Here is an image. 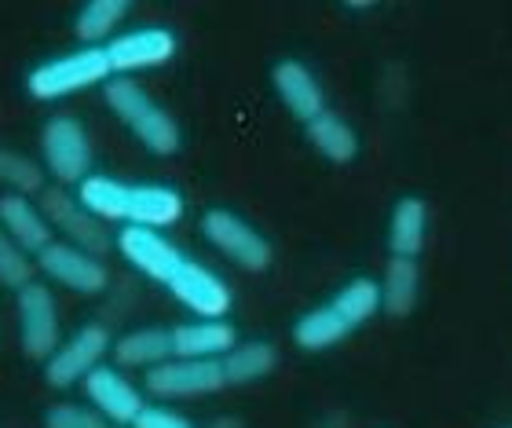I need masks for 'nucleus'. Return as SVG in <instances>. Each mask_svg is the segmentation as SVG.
I'll return each instance as SVG.
<instances>
[{
  "instance_id": "nucleus-1",
  "label": "nucleus",
  "mask_w": 512,
  "mask_h": 428,
  "mask_svg": "<svg viewBox=\"0 0 512 428\" xmlns=\"http://www.w3.org/2000/svg\"><path fill=\"white\" fill-rule=\"evenodd\" d=\"M114 249L121 253V260H125L128 268H136L143 279L158 282L191 315H198V319H227V311L235 304L231 286L213 268H205L194 257H187L161 231H150V227H121L118 238H114Z\"/></svg>"
},
{
  "instance_id": "nucleus-2",
  "label": "nucleus",
  "mask_w": 512,
  "mask_h": 428,
  "mask_svg": "<svg viewBox=\"0 0 512 428\" xmlns=\"http://www.w3.org/2000/svg\"><path fill=\"white\" fill-rule=\"evenodd\" d=\"M77 198L103 224L165 231V227L183 220V194L176 187H169V183H132V180H118V176L92 172L77 187Z\"/></svg>"
},
{
  "instance_id": "nucleus-3",
  "label": "nucleus",
  "mask_w": 512,
  "mask_h": 428,
  "mask_svg": "<svg viewBox=\"0 0 512 428\" xmlns=\"http://www.w3.org/2000/svg\"><path fill=\"white\" fill-rule=\"evenodd\" d=\"M381 315V289L377 279L355 275L344 282L330 300L315 304L293 322V344L300 352H330L337 344H344L355 330H363L366 322H374Z\"/></svg>"
},
{
  "instance_id": "nucleus-4",
  "label": "nucleus",
  "mask_w": 512,
  "mask_h": 428,
  "mask_svg": "<svg viewBox=\"0 0 512 428\" xmlns=\"http://www.w3.org/2000/svg\"><path fill=\"white\" fill-rule=\"evenodd\" d=\"M103 103H107L110 114L132 132V140L143 150H150L154 158L180 154V147H183L180 121L172 118L169 110L161 107L158 99L150 96L136 77H110L107 85H103Z\"/></svg>"
},
{
  "instance_id": "nucleus-5",
  "label": "nucleus",
  "mask_w": 512,
  "mask_h": 428,
  "mask_svg": "<svg viewBox=\"0 0 512 428\" xmlns=\"http://www.w3.org/2000/svg\"><path fill=\"white\" fill-rule=\"evenodd\" d=\"M114 77L107 59V48H74V52L52 55L37 63L26 74V92L37 103H55V99L77 96L85 88H103Z\"/></svg>"
},
{
  "instance_id": "nucleus-6",
  "label": "nucleus",
  "mask_w": 512,
  "mask_h": 428,
  "mask_svg": "<svg viewBox=\"0 0 512 428\" xmlns=\"http://www.w3.org/2000/svg\"><path fill=\"white\" fill-rule=\"evenodd\" d=\"M92 136L74 114H52L41 125V165L55 187H81L92 176Z\"/></svg>"
},
{
  "instance_id": "nucleus-7",
  "label": "nucleus",
  "mask_w": 512,
  "mask_h": 428,
  "mask_svg": "<svg viewBox=\"0 0 512 428\" xmlns=\"http://www.w3.org/2000/svg\"><path fill=\"white\" fill-rule=\"evenodd\" d=\"M202 235L220 257L231 260L235 268L249 271V275H260V271L275 264V246L267 242L264 231H256L246 216H238L235 209H224V205L205 209Z\"/></svg>"
},
{
  "instance_id": "nucleus-8",
  "label": "nucleus",
  "mask_w": 512,
  "mask_h": 428,
  "mask_svg": "<svg viewBox=\"0 0 512 428\" xmlns=\"http://www.w3.org/2000/svg\"><path fill=\"white\" fill-rule=\"evenodd\" d=\"M15 319H19V348L30 363H48L55 348L63 344V319L59 300L48 282L33 279L15 293Z\"/></svg>"
},
{
  "instance_id": "nucleus-9",
  "label": "nucleus",
  "mask_w": 512,
  "mask_h": 428,
  "mask_svg": "<svg viewBox=\"0 0 512 428\" xmlns=\"http://www.w3.org/2000/svg\"><path fill=\"white\" fill-rule=\"evenodd\" d=\"M33 264H37V271L44 275L48 286H59L66 293H77V297H99L103 289H110L107 260L81 246L59 242V238L44 253H37Z\"/></svg>"
},
{
  "instance_id": "nucleus-10",
  "label": "nucleus",
  "mask_w": 512,
  "mask_h": 428,
  "mask_svg": "<svg viewBox=\"0 0 512 428\" xmlns=\"http://www.w3.org/2000/svg\"><path fill=\"white\" fill-rule=\"evenodd\" d=\"M227 388L220 359H169L154 366L143 377V392L158 403H183V399H205Z\"/></svg>"
},
{
  "instance_id": "nucleus-11",
  "label": "nucleus",
  "mask_w": 512,
  "mask_h": 428,
  "mask_svg": "<svg viewBox=\"0 0 512 428\" xmlns=\"http://www.w3.org/2000/svg\"><path fill=\"white\" fill-rule=\"evenodd\" d=\"M110 348H114V333L103 322H85L70 337H63L55 355L44 363V381L52 388L81 385L92 370H99V366L107 363Z\"/></svg>"
},
{
  "instance_id": "nucleus-12",
  "label": "nucleus",
  "mask_w": 512,
  "mask_h": 428,
  "mask_svg": "<svg viewBox=\"0 0 512 428\" xmlns=\"http://www.w3.org/2000/svg\"><path fill=\"white\" fill-rule=\"evenodd\" d=\"M52 224L55 238L59 242H70V246H81L88 253L103 257L107 249H114V235L107 231V224L99 220L92 209H85V202L77 194L63 191V187H48V191L37 198Z\"/></svg>"
},
{
  "instance_id": "nucleus-13",
  "label": "nucleus",
  "mask_w": 512,
  "mask_h": 428,
  "mask_svg": "<svg viewBox=\"0 0 512 428\" xmlns=\"http://www.w3.org/2000/svg\"><path fill=\"white\" fill-rule=\"evenodd\" d=\"M81 392H85L88 407L96 410L110 428H132V421L147 407V392L114 363H103L99 370H92L81 381Z\"/></svg>"
},
{
  "instance_id": "nucleus-14",
  "label": "nucleus",
  "mask_w": 512,
  "mask_h": 428,
  "mask_svg": "<svg viewBox=\"0 0 512 428\" xmlns=\"http://www.w3.org/2000/svg\"><path fill=\"white\" fill-rule=\"evenodd\" d=\"M176 55V33L169 26H136V30L118 33L107 44V59L114 77H132L139 70H158L172 63Z\"/></svg>"
},
{
  "instance_id": "nucleus-15",
  "label": "nucleus",
  "mask_w": 512,
  "mask_h": 428,
  "mask_svg": "<svg viewBox=\"0 0 512 428\" xmlns=\"http://www.w3.org/2000/svg\"><path fill=\"white\" fill-rule=\"evenodd\" d=\"M271 88H275L278 103L300 121V125H308L311 118H319L326 107V92H322V81L315 77L308 63H300V59H278L271 66Z\"/></svg>"
},
{
  "instance_id": "nucleus-16",
  "label": "nucleus",
  "mask_w": 512,
  "mask_h": 428,
  "mask_svg": "<svg viewBox=\"0 0 512 428\" xmlns=\"http://www.w3.org/2000/svg\"><path fill=\"white\" fill-rule=\"evenodd\" d=\"M110 359L118 370H143L150 374L154 366L176 359V348H172V326H136V330H125L121 337H114V348H110Z\"/></svg>"
},
{
  "instance_id": "nucleus-17",
  "label": "nucleus",
  "mask_w": 512,
  "mask_h": 428,
  "mask_svg": "<svg viewBox=\"0 0 512 428\" xmlns=\"http://www.w3.org/2000/svg\"><path fill=\"white\" fill-rule=\"evenodd\" d=\"M0 227L11 235V242L26 249L30 257L44 253L55 242V231L44 216L37 198H19V194H0Z\"/></svg>"
},
{
  "instance_id": "nucleus-18",
  "label": "nucleus",
  "mask_w": 512,
  "mask_h": 428,
  "mask_svg": "<svg viewBox=\"0 0 512 428\" xmlns=\"http://www.w3.org/2000/svg\"><path fill=\"white\" fill-rule=\"evenodd\" d=\"M384 246L392 257L417 260L428 246V202L417 194H403L392 205L388 216V231H384Z\"/></svg>"
},
{
  "instance_id": "nucleus-19",
  "label": "nucleus",
  "mask_w": 512,
  "mask_h": 428,
  "mask_svg": "<svg viewBox=\"0 0 512 428\" xmlns=\"http://www.w3.org/2000/svg\"><path fill=\"white\" fill-rule=\"evenodd\" d=\"M242 341L227 319H191L172 326L176 359H224Z\"/></svg>"
},
{
  "instance_id": "nucleus-20",
  "label": "nucleus",
  "mask_w": 512,
  "mask_h": 428,
  "mask_svg": "<svg viewBox=\"0 0 512 428\" xmlns=\"http://www.w3.org/2000/svg\"><path fill=\"white\" fill-rule=\"evenodd\" d=\"M304 136H308L311 150L326 158L330 165H352L359 158V132L348 118H341L337 110H322L319 118H311L304 125Z\"/></svg>"
},
{
  "instance_id": "nucleus-21",
  "label": "nucleus",
  "mask_w": 512,
  "mask_h": 428,
  "mask_svg": "<svg viewBox=\"0 0 512 428\" xmlns=\"http://www.w3.org/2000/svg\"><path fill=\"white\" fill-rule=\"evenodd\" d=\"M377 289H381V311H388L392 319H406L421 300V264L388 257L381 279H377Z\"/></svg>"
},
{
  "instance_id": "nucleus-22",
  "label": "nucleus",
  "mask_w": 512,
  "mask_h": 428,
  "mask_svg": "<svg viewBox=\"0 0 512 428\" xmlns=\"http://www.w3.org/2000/svg\"><path fill=\"white\" fill-rule=\"evenodd\" d=\"M227 377V388H246L264 381L278 370V348L271 341H238L231 352L220 359Z\"/></svg>"
},
{
  "instance_id": "nucleus-23",
  "label": "nucleus",
  "mask_w": 512,
  "mask_h": 428,
  "mask_svg": "<svg viewBox=\"0 0 512 428\" xmlns=\"http://www.w3.org/2000/svg\"><path fill=\"white\" fill-rule=\"evenodd\" d=\"M128 19V4L125 0H88L85 8L77 11L74 33L85 48H107L114 37H118V26Z\"/></svg>"
},
{
  "instance_id": "nucleus-24",
  "label": "nucleus",
  "mask_w": 512,
  "mask_h": 428,
  "mask_svg": "<svg viewBox=\"0 0 512 428\" xmlns=\"http://www.w3.org/2000/svg\"><path fill=\"white\" fill-rule=\"evenodd\" d=\"M0 187L4 194H19V198H41L48 191V172L37 158L22 154V150L0 147Z\"/></svg>"
},
{
  "instance_id": "nucleus-25",
  "label": "nucleus",
  "mask_w": 512,
  "mask_h": 428,
  "mask_svg": "<svg viewBox=\"0 0 512 428\" xmlns=\"http://www.w3.org/2000/svg\"><path fill=\"white\" fill-rule=\"evenodd\" d=\"M37 279V264L26 249H19L11 242V235L0 227V286L4 289H15L19 293L22 286H30Z\"/></svg>"
},
{
  "instance_id": "nucleus-26",
  "label": "nucleus",
  "mask_w": 512,
  "mask_h": 428,
  "mask_svg": "<svg viewBox=\"0 0 512 428\" xmlns=\"http://www.w3.org/2000/svg\"><path fill=\"white\" fill-rule=\"evenodd\" d=\"M44 428H110L88 403H52L44 410Z\"/></svg>"
},
{
  "instance_id": "nucleus-27",
  "label": "nucleus",
  "mask_w": 512,
  "mask_h": 428,
  "mask_svg": "<svg viewBox=\"0 0 512 428\" xmlns=\"http://www.w3.org/2000/svg\"><path fill=\"white\" fill-rule=\"evenodd\" d=\"M132 428H198V425L187 414H180V410L161 407V403H147L143 414L132 421Z\"/></svg>"
},
{
  "instance_id": "nucleus-28",
  "label": "nucleus",
  "mask_w": 512,
  "mask_h": 428,
  "mask_svg": "<svg viewBox=\"0 0 512 428\" xmlns=\"http://www.w3.org/2000/svg\"><path fill=\"white\" fill-rule=\"evenodd\" d=\"M205 428H246V425H242V418H235V414H220V418H213Z\"/></svg>"
}]
</instances>
